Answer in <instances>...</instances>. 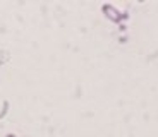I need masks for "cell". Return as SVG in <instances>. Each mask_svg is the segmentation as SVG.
<instances>
[{
	"instance_id": "1",
	"label": "cell",
	"mask_w": 158,
	"mask_h": 137,
	"mask_svg": "<svg viewBox=\"0 0 158 137\" xmlns=\"http://www.w3.org/2000/svg\"><path fill=\"white\" fill-rule=\"evenodd\" d=\"M102 12H103V16L107 17L110 22H115V24L122 22V21L127 17V14L120 12L115 5H112V4H103L102 5Z\"/></svg>"
},
{
	"instance_id": "2",
	"label": "cell",
	"mask_w": 158,
	"mask_h": 137,
	"mask_svg": "<svg viewBox=\"0 0 158 137\" xmlns=\"http://www.w3.org/2000/svg\"><path fill=\"white\" fill-rule=\"evenodd\" d=\"M5 137H17V135H14V134H7Z\"/></svg>"
}]
</instances>
